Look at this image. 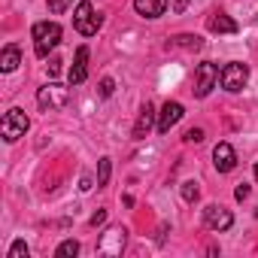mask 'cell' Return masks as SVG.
Returning <instances> with one entry per match:
<instances>
[{
	"instance_id": "obj_1",
	"label": "cell",
	"mask_w": 258,
	"mask_h": 258,
	"mask_svg": "<svg viewBox=\"0 0 258 258\" xmlns=\"http://www.w3.org/2000/svg\"><path fill=\"white\" fill-rule=\"evenodd\" d=\"M31 37H34L37 58H49V52L61 43V25L58 22H37L34 31H31Z\"/></svg>"
},
{
	"instance_id": "obj_2",
	"label": "cell",
	"mask_w": 258,
	"mask_h": 258,
	"mask_svg": "<svg viewBox=\"0 0 258 258\" xmlns=\"http://www.w3.org/2000/svg\"><path fill=\"white\" fill-rule=\"evenodd\" d=\"M31 127V118L25 115V109H10L7 115H4V121H0V134H4V140L7 143H16L19 137H25V131Z\"/></svg>"
},
{
	"instance_id": "obj_3",
	"label": "cell",
	"mask_w": 258,
	"mask_h": 258,
	"mask_svg": "<svg viewBox=\"0 0 258 258\" xmlns=\"http://www.w3.org/2000/svg\"><path fill=\"white\" fill-rule=\"evenodd\" d=\"M219 82H222V88H225V91L237 94V91H243V88H246V82H249V67H246V64H240V61H231V64H225V67H222Z\"/></svg>"
},
{
	"instance_id": "obj_4",
	"label": "cell",
	"mask_w": 258,
	"mask_h": 258,
	"mask_svg": "<svg viewBox=\"0 0 258 258\" xmlns=\"http://www.w3.org/2000/svg\"><path fill=\"white\" fill-rule=\"evenodd\" d=\"M73 28H76L82 37H94V34L100 31V16L94 13V7L88 4V0L76 4V13H73Z\"/></svg>"
},
{
	"instance_id": "obj_5",
	"label": "cell",
	"mask_w": 258,
	"mask_h": 258,
	"mask_svg": "<svg viewBox=\"0 0 258 258\" xmlns=\"http://www.w3.org/2000/svg\"><path fill=\"white\" fill-rule=\"evenodd\" d=\"M124 243H127V228H121V225H109V228L100 234V240H97V252L115 258V255H121Z\"/></svg>"
},
{
	"instance_id": "obj_6",
	"label": "cell",
	"mask_w": 258,
	"mask_h": 258,
	"mask_svg": "<svg viewBox=\"0 0 258 258\" xmlns=\"http://www.w3.org/2000/svg\"><path fill=\"white\" fill-rule=\"evenodd\" d=\"M219 67L213 64V61H204V64H198V70H195V97H207L213 88H216V82H219Z\"/></svg>"
},
{
	"instance_id": "obj_7",
	"label": "cell",
	"mask_w": 258,
	"mask_h": 258,
	"mask_svg": "<svg viewBox=\"0 0 258 258\" xmlns=\"http://www.w3.org/2000/svg\"><path fill=\"white\" fill-rule=\"evenodd\" d=\"M67 100H70V94H67V88L58 85V82H49V85H43V88L37 91V103H40L43 109H64Z\"/></svg>"
},
{
	"instance_id": "obj_8",
	"label": "cell",
	"mask_w": 258,
	"mask_h": 258,
	"mask_svg": "<svg viewBox=\"0 0 258 258\" xmlns=\"http://www.w3.org/2000/svg\"><path fill=\"white\" fill-rule=\"evenodd\" d=\"M204 222H207V228H213V231H228V228L234 225V216H231V210H225L222 204H207V207H204Z\"/></svg>"
},
{
	"instance_id": "obj_9",
	"label": "cell",
	"mask_w": 258,
	"mask_h": 258,
	"mask_svg": "<svg viewBox=\"0 0 258 258\" xmlns=\"http://www.w3.org/2000/svg\"><path fill=\"white\" fill-rule=\"evenodd\" d=\"M182 115H185L182 103H179V100H167V103L161 106V112H158V124H155L158 134H170V127H173Z\"/></svg>"
},
{
	"instance_id": "obj_10",
	"label": "cell",
	"mask_w": 258,
	"mask_h": 258,
	"mask_svg": "<svg viewBox=\"0 0 258 258\" xmlns=\"http://www.w3.org/2000/svg\"><path fill=\"white\" fill-rule=\"evenodd\" d=\"M213 167H216L219 173H231V170L237 167V152H234L231 143H219V146L213 149Z\"/></svg>"
},
{
	"instance_id": "obj_11",
	"label": "cell",
	"mask_w": 258,
	"mask_h": 258,
	"mask_svg": "<svg viewBox=\"0 0 258 258\" xmlns=\"http://www.w3.org/2000/svg\"><path fill=\"white\" fill-rule=\"evenodd\" d=\"M67 79H70V85H82L88 79V46L76 49V58H73V67H70Z\"/></svg>"
},
{
	"instance_id": "obj_12",
	"label": "cell",
	"mask_w": 258,
	"mask_h": 258,
	"mask_svg": "<svg viewBox=\"0 0 258 258\" xmlns=\"http://www.w3.org/2000/svg\"><path fill=\"white\" fill-rule=\"evenodd\" d=\"M152 124H155V106L152 103H143V109L137 115V124H134V140H143L152 131Z\"/></svg>"
},
{
	"instance_id": "obj_13",
	"label": "cell",
	"mask_w": 258,
	"mask_h": 258,
	"mask_svg": "<svg viewBox=\"0 0 258 258\" xmlns=\"http://www.w3.org/2000/svg\"><path fill=\"white\" fill-rule=\"evenodd\" d=\"M134 10H137V16H143V19H158V16H164V10H167V0H134Z\"/></svg>"
},
{
	"instance_id": "obj_14",
	"label": "cell",
	"mask_w": 258,
	"mask_h": 258,
	"mask_svg": "<svg viewBox=\"0 0 258 258\" xmlns=\"http://www.w3.org/2000/svg\"><path fill=\"white\" fill-rule=\"evenodd\" d=\"M207 25H210L213 34H237V22L231 16H225V13H213Z\"/></svg>"
},
{
	"instance_id": "obj_15",
	"label": "cell",
	"mask_w": 258,
	"mask_h": 258,
	"mask_svg": "<svg viewBox=\"0 0 258 258\" xmlns=\"http://www.w3.org/2000/svg\"><path fill=\"white\" fill-rule=\"evenodd\" d=\"M19 64H22V49L10 43L4 52H0V70H4V73H13Z\"/></svg>"
},
{
	"instance_id": "obj_16",
	"label": "cell",
	"mask_w": 258,
	"mask_h": 258,
	"mask_svg": "<svg viewBox=\"0 0 258 258\" xmlns=\"http://www.w3.org/2000/svg\"><path fill=\"white\" fill-rule=\"evenodd\" d=\"M109 173H112V161L109 158H100L97 161V188H103L109 182Z\"/></svg>"
},
{
	"instance_id": "obj_17",
	"label": "cell",
	"mask_w": 258,
	"mask_h": 258,
	"mask_svg": "<svg viewBox=\"0 0 258 258\" xmlns=\"http://www.w3.org/2000/svg\"><path fill=\"white\" fill-rule=\"evenodd\" d=\"M179 191H182V201H185V204H195V201H198V195H201V188H198V182H195V179H185V182L179 185Z\"/></svg>"
},
{
	"instance_id": "obj_18",
	"label": "cell",
	"mask_w": 258,
	"mask_h": 258,
	"mask_svg": "<svg viewBox=\"0 0 258 258\" xmlns=\"http://www.w3.org/2000/svg\"><path fill=\"white\" fill-rule=\"evenodd\" d=\"M73 255H79V240H64L55 249V258H73Z\"/></svg>"
},
{
	"instance_id": "obj_19",
	"label": "cell",
	"mask_w": 258,
	"mask_h": 258,
	"mask_svg": "<svg viewBox=\"0 0 258 258\" xmlns=\"http://www.w3.org/2000/svg\"><path fill=\"white\" fill-rule=\"evenodd\" d=\"M173 43H176V46H182V49H201V46H204V43H201V37H191V34H179Z\"/></svg>"
},
{
	"instance_id": "obj_20",
	"label": "cell",
	"mask_w": 258,
	"mask_h": 258,
	"mask_svg": "<svg viewBox=\"0 0 258 258\" xmlns=\"http://www.w3.org/2000/svg\"><path fill=\"white\" fill-rule=\"evenodd\" d=\"M10 258H28V243L25 240H16L10 246Z\"/></svg>"
},
{
	"instance_id": "obj_21",
	"label": "cell",
	"mask_w": 258,
	"mask_h": 258,
	"mask_svg": "<svg viewBox=\"0 0 258 258\" xmlns=\"http://www.w3.org/2000/svg\"><path fill=\"white\" fill-rule=\"evenodd\" d=\"M70 4H73V0H49V13H52V16H61Z\"/></svg>"
},
{
	"instance_id": "obj_22",
	"label": "cell",
	"mask_w": 258,
	"mask_h": 258,
	"mask_svg": "<svg viewBox=\"0 0 258 258\" xmlns=\"http://www.w3.org/2000/svg\"><path fill=\"white\" fill-rule=\"evenodd\" d=\"M112 91H115V82L109 76H103L100 79V97H112Z\"/></svg>"
},
{
	"instance_id": "obj_23",
	"label": "cell",
	"mask_w": 258,
	"mask_h": 258,
	"mask_svg": "<svg viewBox=\"0 0 258 258\" xmlns=\"http://www.w3.org/2000/svg\"><path fill=\"white\" fill-rule=\"evenodd\" d=\"M182 140H185V143H201V140H204V131H201V127H188Z\"/></svg>"
},
{
	"instance_id": "obj_24",
	"label": "cell",
	"mask_w": 258,
	"mask_h": 258,
	"mask_svg": "<svg viewBox=\"0 0 258 258\" xmlns=\"http://www.w3.org/2000/svg\"><path fill=\"white\" fill-rule=\"evenodd\" d=\"M234 198H237V201H246V198H249V185H246V182H240V185L234 188Z\"/></svg>"
},
{
	"instance_id": "obj_25",
	"label": "cell",
	"mask_w": 258,
	"mask_h": 258,
	"mask_svg": "<svg viewBox=\"0 0 258 258\" xmlns=\"http://www.w3.org/2000/svg\"><path fill=\"white\" fill-rule=\"evenodd\" d=\"M103 222H106V210H97V213L91 216V225L97 228V225H103Z\"/></svg>"
},
{
	"instance_id": "obj_26",
	"label": "cell",
	"mask_w": 258,
	"mask_h": 258,
	"mask_svg": "<svg viewBox=\"0 0 258 258\" xmlns=\"http://www.w3.org/2000/svg\"><path fill=\"white\" fill-rule=\"evenodd\" d=\"M58 70H61V61L52 58V61H49V76H58Z\"/></svg>"
},
{
	"instance_id": "obj_27",
	"label": "cell",
	"mask_w": 258,
	"mask_h": 258,
	"mask_svg": "<svg viewBox=\"0 0 258 258\" xmlns=\"http://www.w3.org/2000/svg\"><path fill=\"white\" fill-rule=\"evenodd\" d=\"M79 188H82V191H91V176H82V182H79Z\"/></svg>"
},
{
	"instance_id": "obj_28",
	"label": "cell",
	"mask_w": 258,
	"mask_h": 258,
	"mask_svg": "<svg viewBox=\"0 0 258 258\" xmlns=\"http://www.w3.org/2000/svg\"><path fill=\"white\" fill-rule=\"evenodd\" d=\"M185 4H188V0H176V4H173V10H176V13H182V10H185Z\"/></svg>"
},
{
	"instance_id": "obj_29",
	"label": "cell",
	"mask_w": 258,
	"mask_h": 258,
	"mask_svg": "<svg viewBox=\"0 0 258 258\" xmlns=\"http://www.w3.org/2000/svg\"><path fill=\"white\" fill-rule=\"evenodd\" d=\"M255 179H258V161H255Z\"/></svg>"
}]
</instances>
